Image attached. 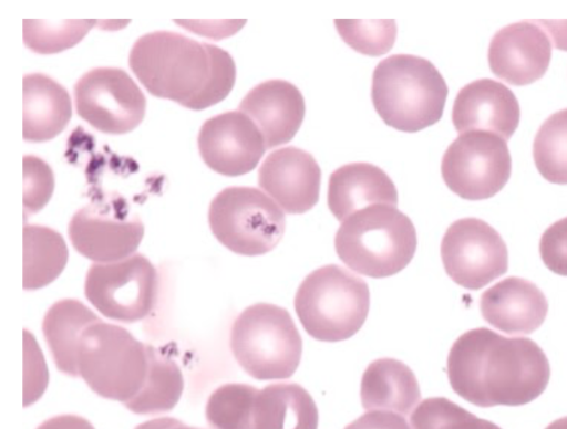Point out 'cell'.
<instances>
[{"label":"cell","mask_w":567,"mask_h":429,"mask_svg":"<svg viewBox=\"0 0 567 429\" xmlns=\"http://www.w3.org/2000/svg\"><path fill=\"white\" fill-rule=\"evenodd\" d=\"M373 205H398L396 188L381 168L367 163H352L330 175L328 207L339 221Z\"/></svg>","instance_id":"ffe728a7"},{"label":"cell","mask_w":567,"mask_h":429,"mask_svg":"<svg viewBox=\"0 0 567 429\" xmlns=\"http://www.w3.org/2000/svg\"><path fill=\"white\" fill-rule=\"evenodd\" d=\"M321 170L308 151L289 146L270 153L258 170V185L290 214L310 210L319 199Z\"/></svg>","instance_id":"2e32d148"},{"label":"cell","mask_w":567,"mask_h":429,"mask_svg":"<svg viewBox=\"0 0 567 429\" xmlns=\"http://www.w3.org/2000/svg\"><path fill=\"white\" fill-rule=\"evenodd\" d=\"M135 429H202L198 427L188 426L178 419L164 417L145 421L138 425Z\"/></svg>","instance_id":"f35d334b"},{"label":"cell","mask_w":567,"mask_h":429,"mask_svg":"<svg viewBox=\"0 0 567 429\" xmlns=\"http://www.w3.org/2000/svg\"><path fill=\"white\" fill-rule=\"evenodd\" d=\"M148 366L150 345L125 328L101 320L83 331L79 376L101 397L127 404L142 389Z\"/></svg>","instance_id":"8992f818"},{"label":"cell","mask_w":567,"mask_h":429,"mask_svg":"<svg viewBox=\"0 0 567 429\" xmlns=\"http://www.w3.org/2000/svg\"><path fill=\"white\" fill-rule=\"evenodd\" d=\"M447 92L441 73L420 56L394 54L373 71V106L388 126L402 132H417L439 122Z\"/></svg>","instance_id":"3957f363"},{"label":"cell","mask_w":567,"mask_h":429,"mask_svg":"<svg viewBox=\"0 0 567 429\" xmlns=\"http://www.w3.org/2000/svg\"><path fill=\"white\" fill-rule=\"evenodd\" d=\"M259 389L247 384H225L208 397L205 415L212 429H255Z\"/></svg>","instance_id":"4316f807"},{"label":"cell","mask_w":567,"mask_h":429,"mask_svg":"<svg viewBox=\"0 0 567 429\" xmlns=\"http://www.w3.org/2000/svg\"><path fill=\"white\" fill-rule=\"evenodd\" d=\"M260 130L266 149L290 142L300 128L305 98L292 83L268 80L252 87L239 104Z\"/></svg>","instance_id":"ac0fdd59"},{"label":"cell","mask_w":567,"mask_h":429,"mask_svg":"<svg viewBox=\"0 0 567 429\" xmlns=\"http://www.w3.org/2000/svg\"><path fill=\"white\" fill-rule=\"evenodd\" d=\"M511 170L506 140L484 130L460 134L445 150L441 164L445 185L467 200L496 195L507 182Z\"/></svg>","instance_id":"8fae6325"},{"label":"cell","mask_w":567,"mask_h":429,"mask_svg":"<svg viewBox=\"0 0 567 429\" xmlns=\"http://www.w3.org/2000/svg\"><path fill=\"white\" fill-rule=\"evenodd\" d=\"M365 281L337 264L308 274L295 295V310L305 331L322 342L353 336L369 313Z\"/></svg>","instance_id":"5b68a950"},{"label":"cell","mask_w":567,"mask_h":429,"mask_svg":"<svg viewBox=\"0 0 567 429\" xmlns=\"http://www.w3.org/2000/svg\"><path fill=\"white\" fill-rule=\"evenodd\" d=\"M343 41L359 53L379 56L391 50L396 38L395 21L389 20H334Z\"/></svg>","instance_id":"4dcf8cb0"},{"label":"cell","mask_w":567,"mask_h":429,"mask_svg":"<svg viewBox=\"0 0 567 429\" xmlns=\"http://www.w3.org/2000/svg\"><path fill=\"white\" fill-rule=\"evenodd\" d=\"M539 253L550 271L567 275V217L554 222L544 231Z\"/></svg>","instance_id":"836d02e7"},{"label":"cell","mask_w":567,"mask_h":429,"mask_svg":"<svg viewBox=\"0 0 567 429\" xmlns=\"http://www.w3.org/2000/svg\"><path fill=\"white\" fill-rule=\"evenodd\" d=\"M229 345L240 367L259 380L290 378L301 360L302 339L290 313L270 303L250 305L235 318Z\"/></svg>","instance_id":"52a82bcc"},{"label":"cell","mask_w":567,"mask_h":429,"mask_svg":"<svg viewBox=\"0 0 567 429\" xmlns=\"http://www.w3.org/2000/svg\"><path fill=\"white\" fill-rule=\"evenodd\" d=\"M23 289L37 290L53 282L68 262V247L55 230L39 226L23 227Z\"/></svg>","instance_id":"d4e9b609"},{"label":"cell","mask_w":567,"mask_h":429,"mask_svg":"<svg viewBox=\"0 0 567 429\" xmlns=\"http://www.w3.org/2000/svg\"><path fill=\"white\" fill-rule=\"evenodd\" d=\"M37 429H94V427L83 417L60 415L43 421Z\"/></svg>","instance_id":"8d00e7d4"},{"label":"cell","mask_w":567,"mask_h":429,"mask_svg":"<svg viewBox=\"0 0 567 429\" xmlns=\"http://www.w3.org/2000/svg\"><path fill=\"white\" fill-rule=\"evenodd\" d=\"M483 318L507 334H530L544 322L548 303L530 281L511 276L487 289L481 296Z\"/></svg>","instance_id":"d6986e66"},{"label":"cell","mask_w":567,"mask_h":429,"mask_svg":"<svg viewBox=\"0 0 567 429\" xmlns=\"http://www.w3.org/2000/svg\"><path fill=\"white\" fill-rule=\"evenodd\" d=\"M344 429H410L406 420L392 411L373 410L346 426Z\"/></svg>","instance_id":"e575fe53"},{"label":"cell","mask_w":567,"mask_h":429,"mask_svg":"<svg viewBox=\"0 0 567 429\" xmlns=\"http://www.w3.org/2000/svg\"><path fill=\"white\" fill-rule=\"evenodd\" d=\"M535 165L554 184H567V108L551 114L539 127L533 144Z\"/></svg>","instance_id":"83f0119b"},{"label":"cell","mask_w":567,"mask_h":429,"mask_svg":"<svg viewBox=\"0 0 567 429\" xmlns=\"http://www.w3.org/2000/svg\"><path fill=\"white\" fill-rule=\"evenodd\" d=\"M72 116L68 91L41 73L27 74L22 80V137L42 143L56 137Z\"/></svg>","instance_id":"44dd1931"},{"label":"cell","mask_w":567,"mask_h":429,"mask_svg":"<svg viewBox=\"0 0 567 429\" xmlns=\"http://www.w3.org/2000/svg\"><path fill=\"white\" fill-rule=\"evenodd\" d=\"M93 19L41 20L24 19V44L39 54H54L71 49L83 40L94 27Z\"/></svg>","instance_id":"f1b7e54d"},{"label":"cell","mask_w":567,"mask_h":429,"mask_svg":"<svg viewBox=\"0 0 567 429\" xmlns=\"http://www.w3.org/2000/svg\"><path fill=\"white\" fill-rule=\"evenodd\" d=\"M183 389V374L177 364L150 345V366L144 385L124 406L140 415L166 412L178 402Z\"/></svg>","instance_id":"484cf974"},{"label":"cell","mask_w":567,"mask_h":429,"mask_svg":"<svg viewBox=\"0 0 567 429\" xmlns=\"http://www.w3.org/2000/svg\"><path fill=\"white\" fill-rule=\"evenodd\" d=\"M197 145L204 163L214 171L229 177L255 169L266 150L260 130L239 111L207 119L199 129Z\"/></svg>","instance_id":"5bb4252c"},{"label":"cell","mask_w":567,"mask_h":429,"mask_svg":"<svg viewBox=\"0 0 567 429\" xmlns=\"http://www.w3.org/2000/svg\"><path fill=\"white\" fill-rule=\"evenodd\" d=\"M365 410H384L408 415L421 398L412 369L394 358H379L365 368L360 386Z\"/></svg>","instance_id":"7402d4cb"},{"label":"cell","mask_w":567,"mask_h":429,"mask_svg":"<svg viewBox=\"0 0 567 429\" xmlns=\"http://www.w3.org/2000/svg\"><path fill=\"white\" fill-rule=\"evenodd\" d=\"M554 45L563 51H567V20H537Z\"/></svg>","instance_id":"74e56055"},{"label":"cell","mask_w":567,"mask_h":429,"mask_svg":"<svg viewBox=\"0 0 567 429\" xmlns=\"http://www.w3.org/2000/svg\"><path fill=\"white\" fill-rule=\"evenodd\" d=\"M447 275L458 285L478 290L507 271V248L499 233L477 218L454 221L441 242Z\"/></svg>","instance_id":"4fadbf2b"},{"label":"cell","mask_w":567,"mask_h":429,"mask_svg":"<svg viewBox=\"0 0 567 429\" xmlns=\"http://www.w3.org/2000/svg\"><path fill=\"white\" fill-rule=\"evenodd\" d=\"M177 24L190 30L194 33L209 36L224 38L237 32L246 22L245 20H227V21H199V20H174Z\"/></svg>","instance_id":"d590c367"},{"label":"cell","mask_w":567,"mask_h":429,"mask_svg":"<svg viewBox=\"0 0 567 429\" xmlns=\"http://www.w3.org/2000/svg\"><path fill=\"white\" fill-rule=\"evenodd\" d=\"M412 429H501L444 397H431L410 417Z\"/></svg>","instance_id":"f546056e"},{"label":"cell","mask_w":567,"mask_h":429,"mask_svg":"<svg viewBox=\"0 0 567 429\" xmlns=\"http://www.w3.org/2000/svg\"><path fill=\"white\" fill-rule=\"evenodd\" d=\"M158 292L155 266L143 254L93 263L85 278L84 293L104 316L123 323H134L153 310Z\"/></svg>","instance_id":"9c48e42d"},{"label":"cell","mask_w":567,"mask_h":429,"mask_svg":"<svg viewBox=\"0 0 567 429\" xmlns=\"http://www.w3.org/2000/svg\"><path fill=\"white\" fill-rule=\"evenodd\" d=\"M22 205L24 216L40 211L51 199L54 190V175L43 159L24 155L22 159Z\"/></svg>","instance_id":"1f68e13d"},{"label":"cell","mask_w":567,"mask_h":429,"mask_svg":"<svg viewBox=\"0 0 567 429\" xmlns=\"http://www.w3.org/2000/svg\"><path fill=\"white\" fill-rule=\"evenodd\" d=\"M73 94L76 114L102 133L123 135L144 119L146 98L122 69L90 70L76 81Z\"/></svg>","instance_id":"7c38bea8"},{"label":"cell","mask_w":567,"mask_h":429,"mask_svg":"<svg viewBox=\"0 0 567 429\" xmlns=\"http://www.w3.org/2000/svg\"><path fill=\"white\" fill-rule=\"evenodd\" d=\"M545 429H567V417L553 421Z\"/></svg>","instance_id":"ab89813d"},{"label":"cell","mask_w":567,"mask_h":429,"mask_svg":"<svg viewBox=\"0 0 567 429\" xmlns=\"http://www.w3.org/2000/svg\"><path fill=\"white\" fill-rule=\"evenodd\" d=\"M255 429H317L318 409L299 384L276 383L259 389L255 402Z\"/></svg>","instance_id":"cb8c5ba5"},{"label":"cell","mask_w":567,"mask_h":429,"mask_svg":"<svg viewBox=\"0 0 567 429\" xmlns=\"http://www.w3.org/2000/svg\"><path fill=\"white\" fill-rule=\"evenodd\" d=\"M68 232L80 254L107 263L135 252L143 239L144 226L122 196L101 193L75 211Z\"/></svg>","instance_id":"30bf717a"},{"label":"cell","mask_w":567,"mask_h":429,"mask_svg":"<svg viewBox=\"0 0 567 429\" xmlns=\"http://www.w3.org/2000/svg\"><path fill=\"white\" fill-rule=\"evenodd\" d=\"M447 377L453 390L476 406H520L545 390L550 367L532 339L508 338L480 327L462 334L452 345Z\"/></svg>","instance_id":"6da1fadb"},{"label":"cell","mask_w":567,"mask_h":429,"mask_svg":"<svg viewBox=\"0 0 567 429\" xmlns=\"http://www.w3.org/2000/svg\"><path fill=\"white\" fill-rule=\"evenodd\" d=\"M519 116V104L514 93L491 79H480L463 86L452 109V121L460 134L484 130L504 140L514 134Z\"/></svg>","instance_id":"e0dca14e"},{"label":"cell","mask_w":567,"mask_h":429,"mask_svg":"<svg viewBox=\"0 0 567 429\" xmlns=\"http://www.w3.org/2000/svg\"><path fill=\"white\" fill-rule=\"evenodd\" d=\"M411 219L396 207L373 205L355 211L339 227L334 248L351 270L370 278H386L402 271L416 250Z\"/></svg>","instance_id":"277c9868"},{"label":"cell","mask_w":567,"mask_h":429,"mask_svg":"<svg viewBox=\"0 0 567 429\" xmlns=\"http://www.w3.org/2000/svg\"><path fill=\"white\" fill-rule=\"evenodd\" d=\"M23 406H29L35 401L44 391L48 384V370L37 342L27 331H23Z\"/></svg>","instance_id":"d6a6232c"},{"label":"cell","mask_w":567,"mask_h":429,"mask_svg":"<svg viewBox=\"0 0 567 429\" xmlns=\"http://www.w3.org/2000/svg\"><path fill=\"white\" fill-rule=\"evenodd\" d=\"M128 65L150 94L193 111L221 102L236 80V65L227 51L172 31L140 36Z\"/></svg>","instance_id":"7a4b0ae2"},{"label":"cell","mask_w":567,"mask_h":429,"mask_svg":"<svg viewBox=\"0 0 567 429\" xmlns=\"http://www.w3.org/2000/svg\"><path fill=\"white\" fill-rule=\"evenodd\" d=\"M101 318L74 299L55 302L45 313L42 331L56 368L79 377L78 348L83 331Z\"/></svg>","instance_id":"603a6c76"},{"label":"cell","mask_w":567,"mask_h":429,"mask_svg":"<svg viewBox=\"0 0 567 429\" xmlns=\"http://www.w3.org/2000/svg\"><path fill=\"white\" fill-rule=\"evenodd\" d=\"M551 55L550 38L534 21H520L502 28L488 48L491 71L512 85H527L540 79Z\"/></svg>","instance_id":"9a60e30c"},{"label":"cell","mask_w":567,"mask_h":429,"mask_svg":"<svg viewBox=\"0 0 567 429\" xmlns=\"http://www.w3.org/2000/svg\"><path fill=\"white\" fill-rule=\"evenodd\" d=\"M208 223L223 245L247 257L271 251L286 229L282 210L259 189L243 186L227 187L214 197Z\"/></svg>","instance_id":"ba28073f"}]
</instances>
